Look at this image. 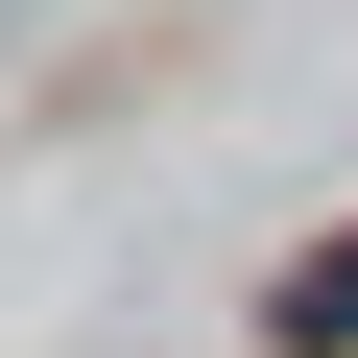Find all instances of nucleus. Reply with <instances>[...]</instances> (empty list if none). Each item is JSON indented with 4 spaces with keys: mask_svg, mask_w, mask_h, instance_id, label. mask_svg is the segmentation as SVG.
<instances>
[{
    "mask_svg": "<svg viewBox=\"0 0 358 358\" xmlns=\"http://www.w3.org/2000/svg\"><path fill=\"white\" fill-rule=\"evenodd\" d=\"M287 334H310V358H334V334H358V263H310V287H287Z\"/></svg>",
    "mask_w": 358,
    "mask_h": 358,
    "instance_id": "nucleus-1",
    "label": "nucleus"
}]
</instances>
